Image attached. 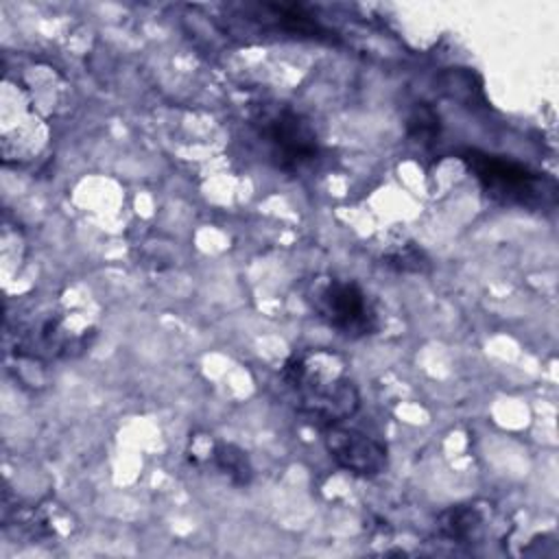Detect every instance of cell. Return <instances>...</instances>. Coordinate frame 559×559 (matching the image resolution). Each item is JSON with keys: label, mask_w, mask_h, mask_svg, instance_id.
I'll return each mask as SVG.
<instances>
[{"label": "cell", "mask_w": 559, "mask_h": 559, "mask_svg": "<svg viewBox=\"0 0 559 559\" xmlns=\"http://www.w3.org/2000/svg\"><path fill=\"white\" fill-rule=\"evenodd\" d=\"M282 382L295 411L319 428L356 415L360 395L345 373V360L325 349L293 354L282 367Z\"/></svg>", "instance_id": "cell-1"}, {"label": "cell", "mask_w": 559, "mask_h": 559, "mask_svg": "<svg viewBox=\"0 0 559 559\" xmlns=\"http://www.w3.org/2000/svg\"><path fill=\"white\" fill-rule=\"evenodd\" d=\"M251 127L266 159L286 175H299L321 157L314 124L290 105H262L251 114Z\"/></svg>", "instance_id": "cell-2"}, {"label": "cell", "mask_w": 559, "mask_h": 559, "mask_svg": "<svg viewBox=\"0 0 559 559\" xmlns=\"http://www.w3.org/2000/svg\"><path fill=\"white\" fill-rule=\"evenodd\" d=\"M461 159L493 203L537 210L555 197V186L544 175L509 157L467 148Z\"/></svg>", "instance_id": "cell-3"}, {"label": "cell", "mask_w": 559, "mask_h": 559, "mask_svg": "<svg viewBox=\"0 0 559 559\" xmlns=\"http://www.w3.org/2000/svg\"><path fill=\"white\" fill-rule=\"evenodd\" d=\"M310 310L336 334L362 338L378 330V312L367 293L352 280L312 277L304 290Z\"/></svg>", "instance_id": "cell-4"}, {"label": "cell", "mask_w": 559, "mask_h": 559, "mask_svg": "<svg viewBox=\"0 0 559 559\" xmlns=\"http://www.w3.org/2000/svg\"><path fill=\"white\" fill-rule=\"evenodd\" d=\"M11 336L15 354L31 360H57L74 356L85 349L87 341L85 332H72L66 319L50 310L17 317Z\"/></svg>", "instance_id": "cell-5"}, {"label": "cell", "mask_w": 559, "mask_h": 559, "mask_svg": "<svg viewBox=\"0 0 559 559\" xmlns=\"http://www.w3.org/2000/svg\"><path fill=\"white\" fill-rule=\"evenodd\" d=\"M323 441L332 461L354 476L373 478L386 469V445L358 428L328 426L323 428Z\"/></svg>", "instance_id": "cell-6"}, {"label": "cell", "mask_w": 559, "mask_h": 559, "mask_svg": "<svg viewBox=\"0 0 559 559\" xmlns=\"http://www.w3.org/2000/svg\"><path fill=\"white\" fill-rule=\"evenodd\" d=\"M485 515L474 504H456L439 515V533L450 542L476 539L483 528Z\"/></svg>", "instance_id": "cell-7"}, {"label": "cell", "mask_w": 559, "mask_h": 559, "mask_svg": "<svg viewBox=\"0 0 559 559\" xmlns=\"http://www.w3.org/2000/svg\"><path fill=\"white\" fill-rule=\"evenodd\" d=\"M214 467L225 474L234 485L238 487H245L251 483L253 478V467H251V461L247 456L245 450H240L238 445L234 443H214L212 445V454H210Z\"/></svg>", "instance_id": "cell-8"}, {"label": "cell", "mask_w": 559, "mask_h": 559, "mask_svg": "<svg viewBox=\"0 0 559 559\" xmlns=\"http://www.w3.org/2000/svg\"><path fill=\"white\" fill-rule=\"evenodd\" d=\"M382 264H386L389 269L397 271V273H413V275H426L430 271V258L426 255V251L421 247H417L415 242H400L393 245L384 255H382Z\"/></svg>", "instance_id": "cell-9"}, {"label": "cell", "mask_w": 559, "mask_h": 559, "mask_svg": "<svg viewBox=\"0 0 559 559\" xmlns=\"http://www.w3.org/2000/svg\"><path fill=\"white\" fill-rule=\"evenodd\" d=\"M406 129L411 140H415L421 146H430L439 138V116L430 105L417 103L408 116Z\"/></svg>", "instance_id": "cell-10"}]
</instances>
